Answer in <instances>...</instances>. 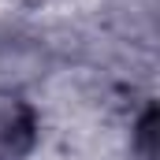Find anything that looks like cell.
<instances>
[{
    "instance_id": "cell-1",
    "label": "cell",
    "mask_w": 160,
    "mask_h": 160,
    "mask_svg": "<svg viewBox=\"0 0 160 160\" xmlns=\"http://www.w3.org/2000/svg\"><path fill=\"white\" fill-rule=\"evenodd\" d=\"M34 142H38L34 108L15 93H0V160H26Z\"/></svg>"
},
{
    "instance_id": "cell-2",
    "label": "cell",
    "mask_w": 160,
    "mask_h": 160,
    "mask_svg": "<svg viewBox=\"0 0 160 160\" xmlns=\"http://www.w3.org/2000/svg\"><path fill=\"white\" fill-rule=\"evenodd\" d=\"M153 119H157V112L145 108V116L138 123V153H142V160H153Z\"/></svg>"
}]
</instances>
